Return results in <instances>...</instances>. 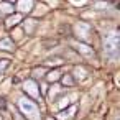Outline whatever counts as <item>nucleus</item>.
Listing matches in <instances>:
<instances>
[{"instance_id":"obj_1","label":"nucleus","mask_w":120,"mask_h":120,"mask_svg":"<svg viewBox=\"0 0 120 120\" xmlns=\"http://www.w3.org/2000/svg\"><path fill=\"white\" fill-rule=\"evenodd\" d=\"M118 43H120V38H118V33H115V31L109 33L104 38V49L109 58L115 59L118 56Z\"/></svg>"},{"instance_id":"obj_2","label":"nucleus","mask_w":120,"mask_h":120,"mask_svg":"<svg viewBox=\"0 0 120 120\" xmlns=\"http://www.w3.org/2000/svg\"><path fill=\"white\" fill-rule=\"evenodd\" d=\"M18 105H20V110L30 118V120H40V109L35 102H31L30 99L26 97H22L18 100Z\"/></svg>"},{"instance_id":"obj_3","label":"nucleus","mask_w":120,"mask_h":120,"mask_svg":"<svg viewBox=\"0 0 120 120\" xmlns=\"http://www.w3.org/2000/svg\"><path fill=\"white\" fill-rule=\"evenodd\" d=\"M23 87H25V90L31 95V97H40V89H38V86H36V82L35 81H26L25 84H23Z\"/></svg>"},{"instance_id":"obj_4","label":"nucleus","mask_w":120,"mask_h":120,"mask_svg":"<svg viewBox=\"0 0 120 120\" xmlns=\"http://www.w3.org/2000/svg\"><path fill=\"white\" fill-rule=\"evenodd\" d=\"M77 107L76 105H71L69 110H64V112H59L58 113V120H68V118H72V115L76 113Z\"/></svg>"},{"instance_id":"obj_5","label":"nucleus","mask_w":120,"mask_h":120,"mask_svg":"<svg viewBox=\"0 0 120 120\" xmlns=\"http://www.w3.org/2000/svg\"><path fill=\"white\" fill-rule=\"evenodd\" d=\"M33 8V0H18V12H30Z\"/></svg>"},{"instance_id":"obj_6","label":"nucleus","mask_w":120,"mask_h":120,"mask_svg":"<svg viewBox=\"0 0 120 120\" xmlns=\"http://www.w3.org/2000/svg\"><path fill=\"white\" fill-rule=\"evenodd\" d=\"M0 49H7V51H13V43L10 38H5L0 41Z\"/></svg>"},{"instance_id":"obj_7","label":"nucleus","mask_w":120,"mask_h":120,"mask_svg":"<svg viewBox=\"0 0 120 120\" xmlns=\"http://www.w3.org/2000/svg\"><path fill=\"white\" fill-rule=\"evenodd\" d=\"M0 12H2L4 15H10L13 12V7L10 4H7V2H2V4H0Z\"/></svg>"},{"instance_id":"obj_8","label":"nucleus","mask_w":120,"mask_h":120,"mask_svg":"<svg viewBox=\"0 0 120 120\" xmlns=\"http://www.w3.org/2000/svg\"><path fill=\"white\" fill-rule=\"evenodd\" d=\"M22 20V15H15V17H10L8 20H7V25L8 26H13V25H17L18 22Z\"/></svg>"},{"instance_id":"obj_9","label":"nucleus","mask_w":120,"mask_h":120,"mask_svg":"<svg viewBox=\"0 0 120 120\" xmlns=\"http://www.w3.org/2000/svg\"><path fill=\"white\" fill-rule=\"evenodd\" d=\"M71 77H72V76L66 74V76H64V79H63V84H66V86H72V84H74V81H72Z\"/></svg>"},{"instance_id":"obj_10","label":"nucleus","mask_w":120,"mask_h":120,"mask_svg":"<svg viewBox=\"0 0 120 120\" xmlns=\"http://www.w3.org/2000/svg\"><path fill=\"white\" fill-rule=\"evenodd\" d=\"M7 66H8V61H0V72L5 71V69H7Z\"/></svg>"},{"instance_id":"obj_11","label":"nucleus","mask_w":120,"mask_h":120,"mask_svg":"<svg viewBox=\"0 0 120 120\" xmlns=\"http://www.w3.org/2000/svg\"><path fill=\"white\" fill-rule=\"evenodd\" d=\"M58 76H59V72L56 71V72H51V74L48 76V79H49V81H54V79H58Z\"/></svg>"},{"instance_id":"obj_12","label":"nucleus","mask_w":120,"mask_h":120,"mask_svg":"<svg viewBox=\"0 0 120 120\" xmlns=\"http://www.w3.org/2000/svg\"><path fill=\"white\" fill-rule=\"evenodd\" d=\"M7 2H10V4H12V2H15V0H7Z\"/></svg>"}]
</instances>
